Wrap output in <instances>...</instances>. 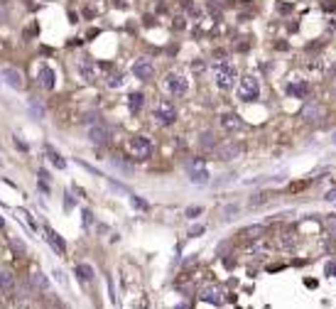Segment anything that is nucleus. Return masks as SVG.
<instances>
[{
  "mask_svg": "<svg viewBox=\"0 0 336 309\" xmlns=\"http://www.w3.org/2000/svg\"><path fill=\"white\" fill-rule=\"evenodd\" d=\"M214 81H216V86H219L221 91H231V88L241 81L238 69L233 66V62H228V59L214 62Z\"/></svg>",
  "mask_w": 336,
  "mask_h": 309,
  "instance_id": "f257e3e1",
  "label": "nucleus"
},
{
  "mask_svg": "<svg viewBox=\"0 0 336 309\" xmlns=\"http://www.w3.org/2000/svg\"><path fill=\"white\" fill-rule=\"evenodd\" d=\"M152 118H155V123L162 125V128L175 125V123H177V108H175V103L167 101V98L157 101L155 108H152Z\"/></svg>",
  "mask_w": 336,
  "mask_h": 309,
  "instance_id": "f03ea898",
  "label": "nucleus"
},
{
  "mask_svg": "<svg viewBox=\"0 0 336 309\" xmlns=\"http://www.w3.org/2000/svg\"><path fill=\"white\" fill-rule=\"evenodd\" d=\"M258 98H260V81H258V76H253V74L241 76V81H238V101L241 103H255Z\"/></svg>",
  "mask_w": 336,
  "mask_h": 309,
  "instance_id": "7ed1b4c3",
  "label": "nucleus"
},
{
  "mask_svg": "<svg viewBox=\"0 0 336 309\" xmlns=\"http://www.w3.org/2000/svg\"><path fill=\"white\" fill-rule=\"evenodd\" d=\"M152 150H155V147H152V140L145 137V135H135V137L128 140V152H130V157L137 160V162L150 160V157H152Z\"/></svg>",
  "mask_w": 336,
  "mask_h": 309,
  "instance_id": "20e7f679",
  "label": "nucleus"
},
{
  "mask_svg": "<svg viewBox=\"0 0 336 309\" xmlns=\"http://www.w3.org/2000/svg\"><path fill=\"white\" fill-rule=\"evenodd\" d=\"M214 154H216V160H221V162H231V160H236V157H241V154H243V142L226 140V142H221L214 150Z\"/></svg>",
  "mask_w": 336,
  "mask_h": 309,
  "instance_id": "39448f33",
  "label": "nucleus"
},
{
  "mask_svg": "<svg viewBox=\"0 0 336 309\" xmlns=\"http://www.w3.org/2000/svg\"><path fill=\"white\" fill-rule=\"evenodd\" d=\"M164 88H167V93L175 96V98H184L187 91H189V81L182 74H167L164 76Z\"/></svg>",
  "mask_w": 336,
  "mask_h": 309,
  "instance_id": "423d86ee",
  "label": "nucleus"
},
{
  "mask_svg": "<svg viewBox=\"0 0 336 309\" xmlns=\"http://www.w3.org/2000/svg\"><path fill=\"white\" fill-rule=\"evenodd\" d=\"M152 74H155V64H152V59H147V57H137V59L133 62V76H135V79H140V81H150Z\"/></svg>",
  "mask_w": 336,
  "mask_h": 309,
  "instance_id": "0eeeda50",
  "label": "nucleus"
},
{
  "mask_svg": "<svg viewBox=\"0 0 336 309\" xmlns=\"http://www.w3.org/2000/svg\"><path fill=\"white\" fill-rule=\"evenodd\" d=\"M299 118H302L304 123H309V125L321 123V120H324V108H321L319 103H314V101H307V103L302 106V110H299Z\"/></svg>",
  "mask_w": 336,
  "mask_h": 309,
  "instance_id": "6e6552de",
  "label": "nucleus"
},
{
  "mask_svg": "<svg viewBox=\"0 0 336 309\" xmlns=\"http://www.w3.org/2000/svg\"><path fill=\"white\" fill-rule=\"evenodd\" d=\"M219 123H221V128H224L226 132H236V130H241V128H243V118H241L238 113H233V110L221 113Z\"/></svg>",
  "mask_w": 336,
  "mask_h": 309,
  "instance_id": "1a4fd4ad",
  "label": "nucleus"
},
{
  "mask_svg": "<svg viewBox=\"0 0 336 309\" xmlns=\"http://www.w3.org/2000/svg\"><path fill=\"white\" fill-rule=\"evenodd\" d=\"M199 299H202V302H209V304L221 307V304H224V289H221V287H216V285H209V287H204V289L199 292Z\"/></svg>",
  "mask_w": 336,
  "mask_h": 309,
  "instance_id": "9d476101",
  "label": "nucleus"
},
{
  "mask_svg": "<svg viewBox=\"0 0 336 309\" xmlns=\"http://www.w3.org/2000/svg\"><path fill=\"white\" fill-rule=\"evenodd\" d=\"M37 81H40V86H42V88L52 91V88L57 86V74H54V69H52V66H47V64H42V66H40V71H37Z\"/></svg>",
  "mask_w": 336,
  "mask_h": 309,
  "instance_id": "9b49d317",
  "label": "nucleus"
},
{
  "mask_svg": "<svg viewBox=\"0 0 336 309\" xmlns=\"http://www.w3.org/2000/svg\"><path fill=\"white\" fill-rule=\"evenodd\" d=\"M285 91H287V96H292V98H307V93H309V84L304 81V79H297V81H287V86H285Z\"/></svg>",
  "mask_w": 336,
  "mask_h": 309,
  "instance_id": "f8f14e48",
  "label": "nucleus"
},
{
  "mask_svg": "<svg viewBox=\"0 0 336 309\" xmlns=\"http://www.w3.org/2000/svg\"><path fill=\"white\" fill-rule=\"evenodd\" d=\"M89 140H91L93 145H106V142L111 140V130H108L106 125H91V128H89Z\"/></svg>",
  "mask_w": 336,
  "mask_h": 309,
  "instance_id": "ddd939ff",
  "label": "nucleus"
},
{
  "mask_svg": "<svg viewBox=\"0 0 336 309\" xmlns=\"http://www.w3.org/2000/svg\"><path fill=\"white\" fill-rule=\"evenodd\" d=\"M76 71H79V76L86 81V84H93L96 79H98V71H96V64H91L89 59H84V62H79V66H76Z\"/></svg>",
  "mask_w": 336,
  "mask_h": 309,
  "instance_id": "4468645a",
  "label": "nucleus"
},
{
  "mask_svg": "<svg viewBox=\"0 0 336 309\" xmlns=\"http://www.w3.org/2000/svg\"><path fill=\"white\" fill-rule=\"evenodd\" d=\"M241 238H246V241H263V236H265V226L263 223H253V226H246V228H241V233H238Z\"/></svg>",
  "mask_w": 336,
  "mask_h": 309,
  "instance_id": "2eb2a0df",
  "label": "nucleus"
},
{
  "mask_svg": "<svg viewBox=\"0 0 336 309\" xmlns=\"http://www.w3.org/2000/svg\"><path fill=\"white\" fill-rule=\"evenodd\" d=\"M3 79H5V84H8L10 88H22V86H25V79H22V74H20L18 69H13V66L3 69Z\"/></svg>",
  "mask_w": 336,
  "mask_h": 309,
  "instance_id": "dca6fc26",
  "label": "nucleus"
},
{
  "mask_svg": "<svg viewBox=\"0 0 336 309\" xmlns=\"http://www.w3.org/2000/svg\"><path fill=\"white\" fill-rule=\"evenodd\" d=\"M277 243H280V248L282 250H294L297 248V243H299V236L294 233V231H280V236H277Z\"/></svg>",
  "mask_w": 336,
  "mask_h": 309,
  "instance_id": "f3484780",
  "label": "nucleus"
},
{
  "mask_svg": "<svg viewBox=\"0 0 336 309\" xmlns=\"http://www.w3.org/2000/svg\"><path fill=\"white\" fill-rule=\"evenodd\" d=\"M45 233H47V241H49V245H52V248H54L59 255H64V253H67V243H64V238H62V236H57V233H54L49 226L45 228Z\"/></svg>",
  "mask_w": 336,
  "mask_h": 309,
  "instance_id": "a211bd4d",
  "label": "nucleus"
},
{
  "mask_svg": "<svg viewBox=\"0 0 336 309\" xmlns=\"http://www.w3.org/2000/svg\"><path fill=\"white\" fill-rule=\"evenodd\" d=\"M189 182L192 184H209V172H206V167H199V170H189Z\"/></svg>",
  "mask_w": 336,
  "mask_h": 309,
  "instance_id": "6ab92c4d",
  "label": "nucleus"
},
{
  "mask_svg": "<svg viewBox=\"0 0 336 309\" xmlns=\"http://www.w3.org/2000/svg\"><path fill=\"white\" fill-rule=\"evenodd\" d=\"M199 147L202 150H216L219 147V142H216V135L214 132H202V137H199Z\"/></svg>",
  "mask_w": 336,
  "mask_h": 309,
  "instance_id": "aec40b11",
  "label": "nucleus"
},
{
  "mask_svg": "<svg viewBox=\"0 0 336 309\" xmlns=\"http://www.w3.org/2000/svg\"><path fill=\"white\" fill-rule=\"evenodd\" d=\"M142 103H145V96H142L140 91H137V93H130V96H128V108H130V113H140Z\"/></svg>",
  "mask_w": 336,
  "mask_h": 309,
  "instance_id": "412c9836",
  "label": "nucleus"
},
{
  "mask_svg": "<svg viewBox=\"0 0 336 309\" xmlns=\"http://www.w3.org/2000/svg\"><path fill=\"white\" fill-rule=\"evenodd\" d=\"M13 285H15L13 275H10L8 270H0V292H10Z\"/></svg>",
  "mask_w": 336,
  "mask_h": 309,
  "instance_id": "4be33fe9",
  "label": "nucleus"
},
{
  "mask_svg": "<svg viewBox=\"0 0 336 309\" xmlns=\"http://www.w3.org/2000/svg\"><path fill=\"white\" fill-rule=\"evenodd\" d=\"M47 157H49V162H52V165H54L57 170H64V167H67V160L62 157L59 152H54L52 147H47Z\"/></svg>",
  "mask_w": 336,
  "mask_h": 309,
  "instance_id": "5701e85b",
  "label": "nucleus"
},
{
  "mask_svg": "<svg viewBox=\"0 0 336 309\" xmlns=\"http://www.w3.org/2000/svg\"><path fill=\"white\" fill-rule=\"evenodd\" d=\"M76 272H79V277H81L84 282L93 280V267H91L89 263H79V265H76Z\"/></svg>",
  "mask_w": 336,
  "mask_h": 309,
  "instance_id": "b1692460",
  "label": "nucleus"
},
{
  "mask_svg": "<svg viewBox=\"0 0 336 309\" xmlns=\"http://www.w3.org/2000/svg\"><path fill=\"white\" fill-rule=\"evenodd\" d=\"M238 211H241V206H238V204H228V206H224V209H221V219H224V221H233Z\"/></svg>",
  "mask_w": 336,
  "mask_h": 309,
  "instance_id": "393cba45",
  "label": "nucleus"
},
{
  "mask_svg": "<svg viewBox=\"0 0 336 309\" xmlns=\"http://www.w3.org/2000/svg\"><path fill=\"white\" fill-rule=\"evenodd\" d=\"M32 285L40 287V289H47V287H49V282H47V277H45L42 272H35V275H32Z\"/></svg>",
  "mask_w": 336,
  "mask_h": 309,
  "instance_id": "a878e982",
  "label": "nucleus"
},
{
  "mask_svg": "<svg viewBox=\"0 0 336 309\" xmlns=\"http://www.w3.org/2000/svg\"><path fill=\"white\" fill-rule=\"evenodd\" d=\"M123 81H125V79H123V74H111L106 84H108L111 88H120V86H123Z\"/></svg>",
  "mask_w": 336,
  "mask_h": 309,
  "instance_id": "bb28decb",
  "label": "nucleus"
},
{
  "mask_svg": "<svg viewBox=\"0 0 336 309\" xmlns=\"http://www.w3.org/2000/svg\"><path fill=\"white\" fill-rule=\"evenodd\" d=\"M321 13H336V0H319Z\"/></svg>",
  "mask_w": 336,
  "mask_h": 309,
  "instance_id": "cd10ccee",
  "label": "nucleus"
},
{
  "mask_svg": "<svg viewBox=\"0 0 336 309\" xmlns=\"http://www.w3.org/2000/svg\"><path fill=\"white\" fill-rule=\"evenodd\" d=\"M130 204H133V209H140V211H147V209H150V204L142 201L140 197H130Z\"/></svg>",
  "mask_w": 336,
  "mask_h": 309,
  "instance_id": "c85d7f7f",
  "label": "nucleus"
},
{
  "mask_svg": "<svg viewBox=\"0 0 336 309\" xmlns=\"http://www.w3.org/2000/svg\"><path fill=\"white\" fill-rule=\"evenodd\" d=\"M324 275H326V277H336V260H329V263L324 265Z\"/></svg>",
  "mask_w": 336,
  "mask_h": 309,
  "instance_id": "c756f323",
  "label": "nucleus"
},
{
  "mask_svg": "<svg viewBox=\"0 0 336 309\" xmlns=\"http://www.w3.org/2000/svg\"><path fill=\"white\" fill-rule=\"evenodd\" d=\"M265 201H268V194H255V199H250V201H248V206H253V209H255V206H260V204H265Z\"/></svg>",
  "mask_w": 336,
  "mask_h": 309,
  "instance_id": "7c9ffc66",
  "label": "nucleus"
},
{
  "mask_svg": "<svg viewBox=\"0 0 336 309\" xmlns=\"http://www.w3.org/2000/svg\"><path fill=\"white\" fill-rule=\"evenodd\" d=\"M324 226H326V231H329L331 236H336V216H329V219L324 221Z\"/></svg>",
  "mask_w": 336,
  "mask_h": 309,
  "instance_id": "2f4dec72",
  "label": "nucleus"
},
{
  "mask_svg": "<svg viewBox=\"0 0 336 309\" xmlns=\"http://www.w3.org/2000/svg\"><path fill=\"white\" fill-rule=\"evenodd\" d=\"M202 211H204L202 206H189V209L184 211V216H187V219H197V216H199Z\"/></svg>",
  "mask_w": 336,
  "mask_h": 309,
  "instance_id": "473e14b6",
  "label": "nucleus"
},
{
  "mask_svg": "<svg viewBox=\"0 0 336 309\" xmlns=\"http://www.w3.org/2000/svg\"><path fill=\"white\" fill-rule=\"evenodd\" d=\"M277 13L290 15V13H292V5H290V3H277Z\"/></svg>",
  "mask_w": 336,
  "mask_h": 309,
  "instance_id": "72a5a7b5",
  "label": "nucleus"
},
{
  "mask_svg": "<svg viewBox=\"0 0 336 309\" xmlns=\"http://www.w3.org/2000/svg\"><path fill=\"white\" fill-rule=\"evenodd\" d=\"M91 223H93V214L86 209V211H84V228H91Z\"/></svg>",
  "mask_w": 336,
  "mask_h": 309,
  "instance_id": "f704fd0d",
  "label": "nucleus"
},
{
  "mask_svg": "<svg viewBox=\"0 0 336 309\" xmlns=\"http://www.w3.org/2000/svg\"><path fill=\"white\" fill-rule=\"evenodd\" d=\"M307 52H316V49H324V42H309L307 47H304Z\"/></svg>",
  "mask_w": 336,
  "mask_h": 309,
  "instance_id": "c9c22d12",
  "label": "nucleus"
},
{
  "mask_svg": "<svg viewBox=\"0 0 336 309\" xmlns=\"http://www.w3.org/2000/svg\"><path fill=\"white\" fill-rule=\"evenodd\" d=\"M204 228H206V226H202V223H199V226H192V231H189V236H192V238H197L199 233H204Z\"/></svg>",
  "mask_w": 336,
  "mask_h": 309,
  "instance_id": "e433bc0d",
  "label": "nucleus"
},
{
  "mask_svg": "<svg viewBox=\"0 0 336 309\" xmlns=\"http://www.w3.org/2000/svg\"><path fill=\"white\" fill-rule=\"evenodd\" d=\"M324 201H329V204H336V189H329V192H326V197H324Z\"/></svg>",
  "mask_w": 336,
  "mask_h": 309,
  "instance_id": "4c0bfd02",
  "label": "nucleus"
},
{
  "mask_svg": "<svg viewBox=\"0 0 336 309\" xmlns=\"http://www.w3.org/2000/svg\"><path fill=\"white\" fill-rule=\"evenodd\" d=\"M32 113H37L40 118H45V108H42V106H37V103H32Z\"/></svg>",
  "mask_w": 336,
  "mask_h": 309,
  "instance_id": "58836bf2",
  "label": "nucleus"
},
{
  "mask_svg": "<svg viewBox=\"0 0 336 309\" xmlns=\"http://www.w3.org/2000/svg\"><path fill=\"white\" fill-rule=\"evenodd\" d=\"M13 245H15V250L25 253V243H22V241H13Z\"/></svg>",
  "mask_w": 336,
  "mask_h": 309,
  "instance_id": "ea45409f",
  "label": "nucleus"
},
{
  "mask_svg": "<svg viewBox=\"0 0 336 309\" xmlns=\"http://www.w3.org/2000/svg\"><path fill=\"white\" fill-rule=\"evenodd\" d=\"M15 145H18V147H20V150H27V145H25V142H22V140H18V137H15Z\"/></svg>",
  "mask_w": 336,
  "mask_h": 309,
  "instance_id": "a19ab883",
  "label": "nucleus"
},
{
  "mask_svg": "<svg viewBox=\"0 0 336 309\" xmlns=\"http://www.w3.org/2000/svg\"><path fill=\"white\" fill-rule=\"evenodd\" d=\"M3 226H5V219H3V216H0V228H3Z\"/></svg>",
  "mask_w": 336,
  "mask_h": 309,
  "instance_id": "79ce46f5",
  "label": "nucleus"
},
{
  "mask_svg": "<svg viewBox=\"0 0 336 309\" xmlns=\"http://www.w3.org/2000/svg\"><path fill=\"white\" fill-rule=\"evenodd\" d=\"M331 142H334V145H336V132H334V137H331Z\"/></svg>",
  "mask_w": 336,
  "mask_h": 309,
  "instance_id": "37998d69",
  "label": "nucleus"
}]
</instances>
